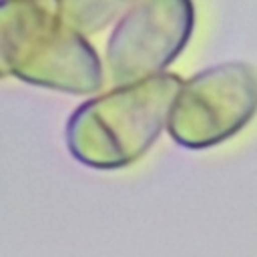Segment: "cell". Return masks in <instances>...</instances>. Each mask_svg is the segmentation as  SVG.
Wrapping results in <instances>:
<instances>
[{"instance_id": "obj_1", "label": "cell", "mask_w": 257, "mask_h": 257, "mask_svg": "<svg viewBox=\"0 0 257 257\" xmlns=\"http://www.w3.org/2000/svg\"><path fill=\"white\" fill-rule=\"evenodd\" d=\"M0 36L4 74L76 94L102 86L98 54L66 22L62 0H2Z\"/></svg>"}, {"instance_id": "obj_2", "label": "cell", "mask_w": 257, "mask_h": 257, "mask_svg": "<svg viewBox=\"0 0 257 257\" xmlns=\"http://www.w3.org/2000/svg\"><path fill=\"white\" fill-rule=\"evenodd\" d=\"M181 84V76L161 72L82 102L66 124L68 151L94 169L135 163L161 135Z\"/></svg>"}, {"instance_id": "obj_3", "label": "cell", "mask_w": 257, "mask_h": 257, "mask_svg": "<svg viewBox=\"0 0 257 257\" xmlns=\"http://www.w3.org/2000/svg\"><path fill=\"white\" fill-rule=\"evenodd\" d=\"M257 112V70L227 62L183 80L167 128L187 149L215 147L239 133Z\"/></svg>"}, {"instance_id": "obj_4", "label": "cell", "mask_w": 257, "mask_h": 257, "mask_svg": "<svg viewBox=\"0 0 257 257\" xmlns=\"http://www.w3.org/2000/svg\"><path fill=\"white\" fill-rule=\"evenodd\" d=\"M195 28L191 0H135L106 40V64L116 86L165 72Z\"/></svg>"}, {"instance_id": "obj_5", "label": "cell", "mask_w": 257, "mask_h": 257, "mask_svg": "<svg viewBox=\"0 0 257 257\" xmlns=\"http://www.w3.org/2000/svg\"><path fill=\"white\" fill-rule=\"evenodd\" d=\"M135 0H62L66 22L82 34H92L110 24L116 14Z\"/></svg>"}]
</instances>
